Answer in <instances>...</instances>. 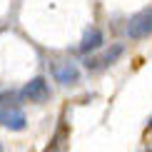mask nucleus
Here are the masks:
<instances>
[{
    "instance_id": "1",
    "label": "nucleus",
    "mask_w": 152,
    "mask_h": 152,
    "mask_svg": "<svg viewBox=\"0 0 152 152\" xmlns=\"http://www.w3.org/2000/svg\"><path fill=\"white\" fill-rule=\"evenodd\" d=\"M0 125L12 132L28 127V117H25L20 102L15 100V92H0Z\"/></svg>"
},
{
    "instance_id": "2",
    "label": "nucleus",
    "mask_w": 152,
    "mask_h": 152,
    "mask_svg": "<svg viewBox=\"0 0 152 152\" xmlns=\"http://www.w3.org/2000/svg\"><path fill=\"white\" fill-rule=\"evenodd\" d=\"M130 40H142V37L152 35V8H142L140 12L127 20V28H125Z\"/></svg>"
},
{
    "instance_id": "3",
    "label": "nucleus",
    "mask_w": 152,
    "mask_h": 152,
    "mask_svg": "<svg viewBox=\"0 0 152 152\" xmlns=\"http://www.w3.org/2000/svg\"><path fill=\"white\" fill-rule=\"evenodd\" d=\"M50 95H53V90H50L48 80L42 75H37L30 82H25V87L20 90V97L28 100V102H33V105H45L50 100Z\"/></svg>"
},
{
    "instance_id": "4",
    "label": "nucleus",
    "mask_w": 152,
    "mask_h": 152,
    "mask_svg": "<svg viewBox=\"0 0 152 152\" xmlns=\"http://www.w3.org/2000/svg\"><path fill=\"white\" fill-rule=\"evenodd\" d=\"M50 75L55 77V82H60L62 87H70L80 82V67L72 60H55L50 65Z\"/></svg>"
},
{
    "instance_id": "5",
    "label": "nucleus",
    "mask_w": 152,
    "mask_h": 152,
    "mask_svg": "<svg viewBox=\"0 0 152 152\" xmlns=\"http://www.w3.org/2000/svg\"><path fill=\"white\" fill-rule=\"evenodd\" d=\"M67 147H70V130H67L65 120H60L58 130L53 132V137H50L48 147L42 152H67Z\"/></svg>"
},
{
    "instance_id": "6",
    "label": "nucleus",
    "mask_w": 152,
    "mask_h": 152,
    "mask_svg": "<svg viewBox=\"0 0 152 152\" xmlns=\"http://www.w3.org/2000/svg\"><path fill=\"white\" fill-rule=\"evenodd\" d=\"M102 45H105L102 30H100V28H87L85 35H82V40H80V53L82 55H90V53H95V50H100Z\"/></svg>"
},
{
    "instance_id": "7",
    "label": "nucleus",
    "mask_w": 152,
    "mask_h": 152,
    "mask_svg": "<svg viewBox=\"0 0 152 152\" xmlns=\"http://www.w3.org/2000/svg\"><path fill=\"white\" fill-rule=\"evenodd\" d=\"M122 55H125V45H122V42H112V45L102 53V58H97V60H100V67H110V65H115V62L122 58Z\"/></svg>"
},
{
    "instance_id": "8",
    "label": "nucleus",
    "mask_w": 152,
    "mask_h": 152,
    "mask_svg": "<svg viewBox=\"0 0 152 152\" xmlns=\"http://www.w3.org/2000/svg\"><path fill=\"white\" fill-rule=\"evenodd\" d=\"M85 67H87V70H100V60L97 58H87L85 60Z\"/></svg>"
},
{
    "instance_id": "9",
    "label": "nucleus",
    "mask_w": 152,
    "mask_h": 152,
    "mask_svg": "<svg viewBox=\"0 0 152 152\" xmlns=\"http://www.w3.org/2000/svg\"><path fill=\"white\" fill-rule=\"evenodd\" d=\"M147 130H152V115H150V120H147Z\"/></svg>"
},
{
    "instance_id": "10",
    "label": "nucleus",
    "mask_w": 152,
    "mask_h": 152,
    "mask_svg": "<svg viewBox=\"0 0 152 152\" xmlns=\"http://www.w3.org/2000/svg\"><path fill=\"white\" fill-rule=\"evenodd\" d=\"M0 152H3V147H0Z\"/></svg>"
}]
</instances>
